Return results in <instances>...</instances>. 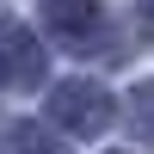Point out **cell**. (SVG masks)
Segmentation results:
<instances>
[{"instance_id":"cell-4","label":"cell","mask_w":154,"mask_h":154,"mask_svg":"<svg viewBox=\"0 0 154 154\" xmlns=\"http://www.w3.org/2000/svg\"><path fill=\"white\" fill-rule=\"evenodd\" d=\"M6 154H68V148H62L49 130H37V123H12L6 130Z\"/></svg>"},{"instance_id":"cell-6","label":"cell","mask_w":154,"mask_h":154,"mask_svg":"<svg viewBox=\"0 0 154 154\" xmlns=\"http://www.w3.org/2000/svg\"><path fill=\"white\" fill-rule=\"evenodd\" d=\"M142 12H148V19H154V0H142Z\"/></svg>"},{"instance_id":"cell-1","label":"cell","mask_w":154,"mask_h":154,"mask_svg":"<svg viewBox=\"0 0 154 154\" xmlns=\"http://www.w3.org/2000/svg\"><path fill=\"white\" fill-rule=\"evenodd\" d=\"M49 123L68 136H99L111 123V93L99 80H62L49 93Z\"/></svg>"},{"instance_id":"cell-5","label":"cell","mask_w":154,"mask_h":154,"mask_svg":"<svg viewBox=\"0 0 154 154\" xmlns=\"http://www.w3.org/2000/svg\"><path fill=\"white\" fill-rule=\"evenodd\" d=\"M130 117H136V130H142V142L154 148V86H136V99H130Z\"/></svg>"},{"instance_id":"cell-3","label":"cell","mask_w":154,"mask_h":154,"mask_svg":"<svg viewBox=\"0 0 154 154\" xmlns=\"http://www.w3.org/2000/svg\"><path fill=\"white\" fill-rule=\"evenodd\" d=\"M0 80L6 86H37L43 80V43L25 25H6L0 31Z\"/></svg>"},{"instance_id":"cell-2","label":"cell","mask_w":154,"mask_h":154,"mask_svg":"<svg viewBox=\"0 0 154 154\" xmlns=\"http://www.w3.org/2000/svg\"><path fill=\"white\" fill-rule=\"evenodd\" d=\"M43 25L68 49H93L99 37H105V6H99V0H49V6H43Z\"/></svg>"}]
</instances>
